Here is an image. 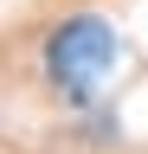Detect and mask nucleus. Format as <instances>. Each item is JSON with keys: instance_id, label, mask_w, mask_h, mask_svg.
I'll list each match as a JSON object with an SVG mask.
<instances>
[{"instance_id": "1", "label": "nucleus", "mask_w": 148, "mask_h": 154, "mask_svg": "<svg viewBox=\"0 0 148 154\" xmlns=\"http://www.w3.org/2000/svg\"><path fill=\"white\" fill-rule=\"evenodd\" d=\"M109 64H116V32H109V19H97V13L65 19V26L52 32V45H45V71H52V84L71 90V96H90V90L103 84Z\"/></svg>"}]
</instances>
